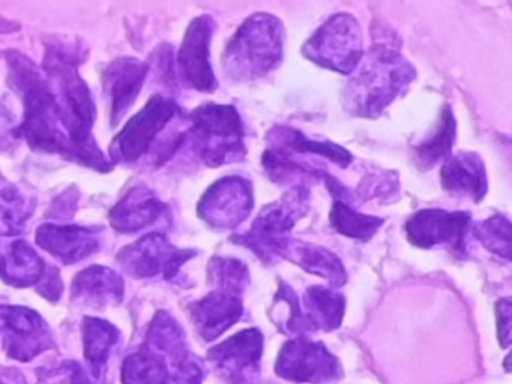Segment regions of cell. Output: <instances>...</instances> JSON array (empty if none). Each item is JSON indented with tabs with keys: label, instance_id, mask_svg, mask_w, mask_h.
Here are the masks:
<instances>
[{
	"label": "cell",
	"instance_id": "cell-1",
	"mask_svg": "<svg viewBox=\"0 0 512 384\" xmlns=\"http://www.w3.org/2000/svg\"><path fill=\"white\" fill-rule=\"evenodd\" d=\"M416 78L412 63L401 56L394 36L374 42L362 57L349 83L344 87L343 102L353 116L376 119Z\"/></svg>",
	"mask_w": 512,
	"mask_h": 384
},
{
	"label": "cell",
	"instance_id": "cell-2",
	"mask_svg": "<svg viewBox=\"0 0 512 384\" xmlns=\"http://www.w3.org/2000/svg\"><path fill=\"white\" fill-rule=\"evenodd\" d=\"M284 27L265 12L248 17L227 44L223 69L233 81H253L280 66L284 53Z\"/></svg>",
	"mask_w": 512,
	"mask_h": 384
},
{
	"label": "cell",
	"instance_id": "cell-3",
	"mask_svg": "<svg viewBox=\"0 0 512 384\" xmlns=\"http://www.w3.org/2000/svg\"><path fill=\"white\" fill-rule=\"evenodd\" d=\"M16 71L17 83L23 90L25 98V120L22 132L29 146L46 152H58L64 156L79 158L76 147L71 143L68 135L62 131L58 107L53 96L50 84L38 74L34 65L25 57L11 60Z\"/></svg>",
	"mask_w": 512,
	"mask_h": 384
},
{
	"label": "cell",
	"instance_id": "cell-4",
	"mask_svg": "<svg viewBox=\"0 0 512 384\" xmlns=\"http://www.w3.org/2000/svg\"><path fill=\"white\" fill-rule=\"evenodd\" d=\"M310 209V189L292 186L280 200L263 207L250 230L230 237L233 243L254 252L266 266L284 258L287 246L292 242L293 227Z\"/></svg>",
	"mask_w": 512,
	"mask_h": 384
},
{
	"label": "cell",
	"instance_id": "cell-5",
	"mask_svg": "<svg viewBox=\"0 0 512 384\" xmlns=\"http://www.w3.org/2000/svg\"><path fill=\"white\" fill-rule=\"evenodd\" d=\"M188 137L208 167L242 161L247 155L244 123L233 105L205 104L190 114Z\"/></svg>",
	"mask_w": 512,
	"mask_h": 384
},
{
	"label": "cell",
	"instance_id": "cell-6",
	"mask_svg": "<svg viewBox=\"0 0 512 384\" xmlns=\"http://www.w3.org/2000/svg\"><path fill=\"white\" fill-rule=\"evenodd\" d=\"M302 54L323 68L352 74L364 57V38L358 20L343 12L332 15L305 42Z\"/></svg>",
	"mask_w": 512,
	"mask_h": 384
},
{
	"label": "cell",
	"instance_id": "cell-7",
	"mask_svg": "<svg viewBox=\"0 0 512 384\" xmlns=\"http://www.w3.org/2000/svg\"><path fill=\"white\" fill-rule=\"evenodd\" d=\"M275 372L278 377L293 383H329L343 377L337 357L325 344L311 341L307 336H296L283 345Z\"/></svg>",
	"mask_w": 512,
	"mask_h": 384
},
{
	"label": "cell",
	"instance_id": "cell-8",
	"mask_svg": "<svg viewBox=\"0 0 512 384\" xmlns=\"http://www.w3.org/2000/svg\"><path fill=\"white\" fill-rule=\"evenodd\" d=\"M179 107L166 96H152L148 104L130 120L115 138L112 155L121 161L131 162L142 158L154 149L158 135L178 116Z\"/></svg>",
	"mask_w": 512,
	"mask_h": 384
},
{
	"label": "cell",
	"instance_id": "cell-9",
	"mask_svg": "<svg viewBox=\"0 0 512 384\" xmlns=\"http://www.w3.org/2000/svg\"><path fill=\"white\" fill-rule=\"evenodd\" d=\"M253 183L227 176L209 186L199 201V216L215 230H235L253 212Z\"/></svg>",
	"mask_w": 512,
	"mask_h": 384
},
{
	"label": "cell",
	"instance_id": "cell-10",
	"mask_svg": "<svg viewBox=\"0 0 512 384\" xmlns=\"http://www.w3.org/2000/svg\"><path fill=\"white\" fill-rule=\"evenodd\" d=\"M193 257H196L193 249L176 248L164 234L152 233L121 251L119 261L125 272L133 278L161 275L170 281L179 275L184 263Z\"/></svg>",
	"mask_w": 512,
	"mask_h": 384
},
{
	"label": "cell",
	"instance_id": "cell-11",
	"mask_svg": "<svg viewBox=\"0 0 512 384\" xmlns=\"http://www.w3.org/2000/svg\"><path fill=\"white\" fill-rule=\"evenodd\" d=\"M263 333L244 329L209 350L208 359L217 374L229 384H248L260 371Z\"/></svg>",
	"mask_w": 512,
	"mask_h": 384
},
{
	"label": "cell",
	"instance_id": "cell-12",
	"mask_svg": "<svg viewBox=\"0 0 512 384\" xmlns=\"http://www.w3.org/2000/svg\"><path fill=\"white\" fill-rule=\"evenodd\" d=\"M469 212H448L443 209H424L406 222L407 240L418 248L446 245L455 252H466V237L470 230Z\"/></svg>",
	"mask_w": 512,
	"mask_h": 384
},
{
	"label": "cell",
	"instance_id": "cell-13",
	"mask_svg": "<svg viewBox=\"0 0 512 384\" xmlns=\"http://www.w3.org/2000/svg\"><path fill=\"white\" fill-rule=\"evenodd\" d=\"M46 321L22 306H0V339L7 353L29 362L52 345Z\"/></svg>",
	"mask_w": 512,
	"mask_h": 384
},
{
	"label": "cell",
	"instance_id": "cell-14",
	"mask_svg": "<svg viewBox=\"0 0 512 384\" xmlns=\"http://www.w3.org/2000/svg\"><path fill=\"white\" fill-rule=\"evenodd\" d=\"M215 21L211 15L194 18L185 32L178 54L179 74L185 86L199 92H214L218 87L211 59L209 45L214 35Z\"/></svg>",
	"mask_w": 512,
	"mask_h": 384
},
{
	"label": "cell",
	"instance_id": "cell-15",
	"mask_svg": "<svg viewBox=\"0 0 512 384\" xmlns=\"http://www.w3.org/2000/svg\"><path fill=\"white\" fill-rule=\"evenodd\" d=\"M191 317L205 341H214L238 323L244 314L242 294L214 288L208 296L191 305Z\"/></svg>",
	"mask_w": 512,
	"mask_h": 384
},
{
	"label": "cell",
	"instance_id": "cell-16",
	"mask_svg": "<svg viewBox=\"0 0 512 384\" xmlns=\"http://www.w3.org/2000/svg\"><path fill=\"white\" fill-rule=\"evenodd\" d=\"M37 243L62 263L74 264L100 248V236L92 228L47 224L38 228Z\"/></svg>",
	"mask_w": 512,
	"mask_h": 384
},
{
	"label": "cell",
	"instance_id": "cell-17",
	"mask_svg": "<svg viewBox=\"0 0 512 384\" xmlns=\"http://www.w3.org/2000/svg\"><path fill=\"white\" fill-rule=\"evenodd\" d=\"M440 180L449 194L472 198L475 203H479L488 191L484 161L472 152L449 155L443 162Z\"/></svg>",
	"mask_w": 512,
	"mask_h": 384
},
{
	"label": "cell",
	"instance_id": "cell-18",
	"mask_svg": "<svg viewBox=\"0 0 512 384\" xmlns=\"http://www.w3.org/2000/svg\"><path fill=\"white\" fill-rule=\"evenodd\" d=\"M167 215V207L145 186L131 189L110 212V222L121 233L151 227Z\"/></svg>",
	"mask_w": 512,
	"mask_h": 384
},
{
	"label": "cell",
	"instance_id": "cell-19",
	"mask_svg": "<svg viewBox=\"0 0 512 384\" xmlns=\"http://www.w3.org/2000/svg\"><path fill=\"white\" fill-rule=\"evenodd\" d=\"M148 66L136 59L116 60L106 72L107 93L110 96L113 123L130 110L145 83Z\"/></svg>",
	"mask_w": 512,
	"mask_h": 384
},
{
	"label": "cell",
	"instance_id": "cell-20",
	"mask_svg": "<svg viewBox=\"0 0 512 384\" xmlns=\"http://www.w3.org/2000/svg\"><path fill=\"white\" fill-rule=\"evenodd\" d=\"M124 296V281L109 267L92 266L77 275L73 297L94 308L119 303Z\"/></svg>",
	"mask_w": 512,
	"mask_h": 384
},
{
	"label": "cell",
	"instance_id": "cell-21",
	"mask_svg": "<svg viewBox=\"0 0 512 384\" xmlns=\"http://www.w3.org/2000/svg\"><path fill=\"white\" fill-rule=\"evenodd\" d=\"M284 260L298 264L301 269L311 275L320 276L329 282L331 288L343 287L347 282L343 261L323 246L302 242V240H292L287 246Z\"/></svg>",
	"mask_w": 512,
	"mask_h": 384
},
{
	"label": "cell",
	"instance_id": "cell-22",
	"mask_svg": "<svg viewBox=\"0 0 512 384\" xmlns=\"http://www.w3.org/2000/svg\"><path fill=\"white\" fill-rule=\"evenodd\" d=\"M44 273V261L25 240H14L0 252V278L14 287L37 284Z\"/></svg>",
	"mask_w": 512,
	"mask_h": 384
},
{
	"label": "cell",
	"instance_id": "cell-23",
	"mask_svg": "<svg viewBox=\"0 0 512 384\" xmlns=\"http://www.w3.org/2000/svg\"><path fill=\"white\" fill-rule=\"evenodd\" d=\"M301 309L310 332L314 330L331 332L341 326L346 299L335 288L314 285L305 291Z\"/></svg>",
	"mask_w": 512,
	"mask_h": 384
},
{
	"label": "cell",
	"instance_id": "cell-24",
	"mask_svg": "<svg viewBox=\"0 0 512 384\" xmlns=\"http://www.w3.org/2000/svg\"><path fill=\"white\" fill-rule=\"evenodd\" d=\"M269 147L284 150V152L298 153V155H317L329 159L340 167H347L353 161L352 153L331 141H314L305 137L301 131L289 126H277L268 134Z\"/></svg>",
	"mask_w": 512,
	"mask_h": 384
},
{
	"label": "cell",
	"instance_id": "cell-25",
	"mask_svg": "<svg viewBox=\"0 0 512 384\" xmlns=\"http://www.w3.org/2000/svg\"><path fill=\"white\" fill-rule=\"evenodd\" d=\"M457 123L448 105L442 108L439 123L430 137L415 147V161L422 170H430L440 159L448 158L454 146Z\"/></svg>",
	"mask_w": 512,
	"mask_h": 384
},
{
	"label": "cell",
	"instance_id": "cell-26",
	"mask_svg": "<svg viewBox=\"0 0 512 384\" xmlns=\"http://www.w3.org/2000/svg\"><path fill=\"white\" fill-rule=\"evenodd\" d=\"M332 228L349 239L368 242L383 225V219L377 216L364 215L353 209L349 203L335 200L329 215Z\"/></svg>",
	"mask_w": 512,
	"mask_h": 384
},
{
	"label": "cell",
	"instance_id": "cell-27",
	"mask_svg": "<svg viewBox=\"0 0 512 384\" xmlns=\"http://www.w3.org/2000/svg\"><path fill=\"white\" fill-rule=\"evenodd\" d=\"M85 333V357L98 377L109 360L110 350L119 341V330L113 324L98 318H86L83 324Z\"/></svg>",
	"mask_w": 512,
	"mask_h": 384
},
{
	"label": "cell",
	"instance_id": "cell-28",
	"mask_svg": "<svg viewBox=\"0 0 512 384\" xmlns=\"http://www.w3.org/2000/svg\"><path fill=\"white\" fill-rule=\"evenodd\" d=\"M274 321L284 333L290 336H304L310 333L307 321L302 314L301 302L287 282H280L274 299Z\"/></svg>",
	"mask_w": 512,
	"mask_h": 384
},
{
	"label": "cell",
	"instance_id": "cell-29",
	"mask_svg": "<svg viewBox=\"0 0 512 384\" xmlns=\"http://www.w3.org/2000/svg\"><path fill=\"white\" fill-rule=\"evenodd\" d=\"M209 281L215 288L242 294L250 282V270L241 260L230 257H214L209 261Z\"/></svg>",
	"mask_w": 512,
	"mask_h": 384
},
{
	"label": "cell",
	"instance_id": "cell-30",
	"mask_svg": "<svg viewBox=\"0 0 512 384\" xmlns=\"http://www.w3.org/2000/svg\"><path fill=\"white\" fill-rule=\"evenodd\" d=\"M472 231L473 236L485 246V249L505 260L511 258V222L506 216H491L485 221L478 222Z\"/></svg>",
	"mask_w": 512,
	"mask_h": 384
},
{
	"label": "cell",
	"instance_id": "cell-31",
	"mask_svg": "<svg viewBox=\"0 0 512 384\" xmlns=\"http://www.w3.org/2000/svg\"><path fill=\"white\" fill-rule=\"evenodd\" d=\"M31 215L25 198L14 188L0 189V236H14L23 230Z\"/></svg>",
	"mask_w": 512,
	"mask_h": 384
},
{
	"label": "cell",
	"instance_id": "cell-32",
	"mask_svg": "<svg viewBox=\"0 0 512 384\" xmlns=\"http://www.w3.org/2000/svg\"><path fill=\"white\" fill-rule=\"evenodd\" d=\"M395 173H380L374 174V176L367 177L362 180L361 186H359V194L364 195L365 198H380V195H391L397 194L398 192V180L394 177Z\"/></svg>",
	"mask_w": 512,
	"mask_h": 384
},
{
	"label": "cell",
	"instance_id": "cell-33",
	"mask_svg": "<svg viewBox=\"0 0 512 384\" xmlns=\"http://www.w3.org/2000/svg\"><path fill=\"white\" fill-rule=\"evenodd\" d=\"M511 299H502L496 303L497 327H499V341L503 348L511 344Z\"/></svg>",
	"mask_w": 512,
	"mask_h": 384
},
{
	"label": "cell",
	"instance_id": "cell-34",
	"mask_svg": "<svg viewBox=\"0 0 512 384\" xmlns=\"http://www.w3.org/2000/svg\"><path fill=\"white\" fill-rule=\"evenodd\" d=\"M0 384H2V383H0Z\"/></svg>",
	"mask_w": 512,
	"mask_h": 384
}]
</instances>
